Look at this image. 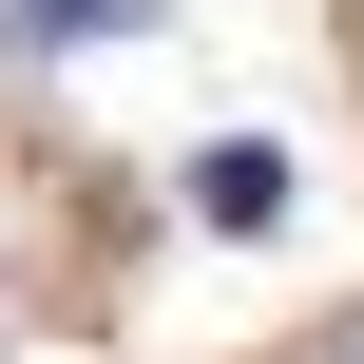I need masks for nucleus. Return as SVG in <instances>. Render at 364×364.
Segmentation results:
<instances>
[{"instance_id": "nucleus-1", "label": "nucleus", "mask_w": 364, "mask_h": 364, "mask_svg": "<svg viewBox=\"0 0 364 364\" xmlns=\"http://www.w3.org/2000/svg\"><path fill=\"white\" fill-rule=\"evenodd\" d=\"M192 211H211V230H288V154H269V134L192 154Z\"/></svg>"}, {"instance_id": "nucleus-2", "label": "nucleus", "mask_w": 364, "mask_h": 364, "mask_svg": "<svg viewBox=\"0 0 364 364\" xmlns=\"http://www.w3.org/2000/svg\"><path fill=\"white\" fill-rule=\"evenodd\" d=\"M96 19H134V0H0V38H19V58H77Z\"/></svg>"}, {"instance_id": "nucleus-3", "label": "nucleus", "mask_w": 364, "mask_h": 364, "mask_svg": "<svg viewBox=\"0 0 364 364\" xmlns=\"http://www.w3.org/2000/svg\"><path fill=\"white\" fill-rule=\"evenodd\" d=\"M326 364H364V326H346V346H326Z\"/></svg>"}]
</instances>
